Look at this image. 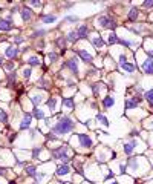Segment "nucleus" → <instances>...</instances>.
<instances>
[{
  "label": "nucleus",
  "instance_id": "nucleus-1",
  "mask_svg": "<svg viewBox=\"0 0 153 184\" xmlns=\"http://www.w3.org/2000/svg\"><path fill=\"white\" fill-rule=\"evenodd\" d=\"M75 127V121L69 117V115H63L60 117V120L51 127V132L55 134L57 137H63V135H67L69 132H72Z\"/></svg>",
  "mask_w": 153,
  "mask_h": 184
},
{
  "label": "nucleus",
  "instance_id": "nucleus-2",
  "mask_svg": "<svg viewBox=\"0 0 153 184\" xmlns=\"http://www.w3.org/2000/svg\"><path fill=\"white\" fill-rule=\"evenodd\" d=\"M67 152H69V146H66V144H61V146H58V147H54V149H51L52 158L60 160L63 164H69V161H70V157H69Z\"/></svg>",
  "mask_w": 153,
  "mask_h": 184
},
{
  "label": "nucleus",
  "instance_id": "nucleus-3",
  "mask_svg": "<svg viewBox=\"0 0 153 184\" xmlns=\"http://www.w3.org/2000/svg\"><path fill=\"white\" fill-rule=\"evenodd\" d=\"M97 26L98 28H107V29L113 31L117 28V22H115L110 16H100L97 19Z\"/></svg>",
  "mask_w": 153,
  "mask_h": 184
},
{
  "label": "nucleus",
  "instance_id": "nucleus-4",
  "mask_svg": "<svg viewBox=\"0 0 153 184\" xmlns=\"http://www.w3.org/2000/svg\"><path fill=\"white\" fill-rule=\"evenodd\" d=\"M76 140H78L80 146L84 147V149H90V147L93 146V141L87 134H76Z\"/></svg>",
  "mask_w": 153,
  "mask_h": 184
},
{
  "label": "nucleus",
  "instance_id": "nucleus-5",
  "mask_svg": "<svg viewBox=\"0 0 153 184\" xmlns=\"http://www.w3.org/2000/svg\"><path fill=\"white\" fill-rule=\"evenodd\" d=\"M142 101V98L139 97V95H135V97H129V98H126V103H124V107H126V110H132V109H136L138 107V104Z\"/></svg>",
  "mask_w": 153,
  "mask_h": 184
},
{
  "label": "nucleus",
  "instance_id": "nucleus-6",
  "mask_svg": "<svg viewBox=\"0 0 153 184\" xmlns=\"http://www.w3.org/2000/svg\"><path fill=\"white\" fill-rule=\"evenodd\" d=\"M14 22H12V19L9 17V19H0V31L2 32H8V31H12L14 29Z\"/></svg>",
  "mask_w": 153,
  "mask_h": 184
},
{
  "label": "nucleus",
  "instance_id": "nucleus-7",
  "mask_svg": "<svg viewBox=\"0 0 153 184\" xmlns=\"http://www.w3.org/2000/svg\"><path fill=\"white\" fill-rule=\"evenodd\" d=\"M73 51L84 63H92L93 61V57H92V54H89V51H86V49H73Z\"/></svg>",
  "mask_w": 153,
  "mask_h": 184
},
{
  "label": "nucleus",
  "instance_id": "nucleus-8",
  "mask_svg": "<svg viewBox=\"0 0 153 184\" xmlns=\"http://www.w3.org/2000/svg\"><path fill=\"white\" fill-rule=\"evenodd\" d=\"M64 66H66V68H69V69L75 74V75H78V74H80L78 60H76V58H69V60H66V61H64Z\"/></svg>",
  "mask_w": 153,
  "mask_h": 184
},
{
  "label": "nucleus",
  "instance_id": "nucleus-9",
  "mask_svg": "<svg viewBox=\"0 0 153 184\" xmlns=\"http://www.w3.org/2000/svg\"><path fill=\"white\" fill-rule=\"evenodd\" d=\"M138 147V140H130L129 143H124V147H123V151L126 155H132L135 152V149Z\"/></svg>",
  "mask_w": 153,
  "mask_h": 184
},
{
  "label": "nucleus",
  "instance_id": "nucleus-10",
  "mask_svg": "<svg viewBox=\"0 0 153 184\" xmlns=\"http://www.w3.org/2000/svg\"><path fill=\"white\" fill-rule=\"evenodd\" d=\"M31 121H32V114L25 112V114H23V118H22V121H20V129H22V130L29 129V127H31Z\"/></svg>",
  "mask_w": 153,
  "mask_h": 184
},
{
  "label": "nucleus",
  "instance_id": "nucleus-11",
  "mask_svg": "<svg viewBox=\"0 0 153 184\" xmlns=\"http://www.w3.org/2000/svg\"><path fill=\"white\" fill-rule=\"evenodd\" d=\"M75 32H76V35H78V39H86V37H89L90 29H89L87 25H80L78 28H76Z\"/></svg>",
  "mask_w": 153,
  "mask_h": 184
},
{
  "label": "nucleus",
  "instance_id": "nucleus-12",
  "mask_svg": "<svg viewBox=\"0 0 153 184\" xmlns=\"http://www.w3.org/2000/svg\"><path fill=\"white\" fill-rule=\"evenodd\" d=\"M142 71L145 74H148V75H153V60L150 57L142 61Z\"/></svg>",
  "mask_w": 153,
  "mask_h": 184
},
{
  "label": "nucleus",
  "instance_id": "nucleus-13",
  "mask_svg": "<svg viewBox=\"0 0 153 184\" xmlns=\"http://www.w3.org/2000/svg\"><path fill=\"white\" fill-rule=\"evenodd\" d=\"M141 160H142V158H130V160L127 161V166L132 169V172H138V170H139V167H141Z\"/></svg>",
  "mask_w": 153,
  "mask_h": 184
},
{
  "label": "nucleus",
  "instance_id": "nucleus-14",
  "mask_svg": "<svg viewBox=\"0 0 153 184\" xmlns=\"http://www.w3.org/2000/svg\"><path fill=\"white\" fill-rule=\"evenodd\" d=\"M20 16H22V20L26 23V22H29V20L32 19V11H31L28 6H25V8L20 9Z\"/></svg>",
  "mask_w": 153,
  "mask_h": 184
},
{
  "label": "nucleus",
  "instance_id": "nucleus-15",
  "mask_svg": "<svg viewBox=\"0 0 153 184\" xmlns=\"http://www.w3.org/2000/svg\"><path fill=\"white\" fill-rule=\"evenodd\" d=\"M90 40H92V45H93V46H95L97 49H101V48H104V46H106L104 40L101 39L100 35H93V37H92Z\"/></svg>",
  "mask_w": 153,
  "mask_h": 184
},
{
  "label": "nucleus",
  "instance_id": "nucleus-16",
  "mask_svg": "<svg viewBox=\"0 0 153 184\" xmlns=\"http://www.w3.org/2000/svg\"><path fill=\"white\" fill-rule=\"evenodd\" d=\"M5 55H6L8 58H15V57L19 55V49H17L15 46H6Z\"/></svg>",
  "mask_w": 153,
  "mask_h": 184
},
{
  "label": "nucleus",
  "instance_id": "nucleus-17",
  "mask_svg": "<svg viewBox=\"0 0 153 184\" xmlns=\"http://www.w3.org/2000/svg\"><path fill=\"white\" fill-rule=\"evenodd\" d=\"M70 173V167L69 164H61L57 167V176H64V175H69Z\"/></svg>",
  "mask_w": 153,
  "mask_h": 184
},
{
  "label": "nucleus",
  "instance_id": "nucleus-18",
  "mask_svg": "<svg viewBox=\"0 0 153 184\" xmlns=\"http://www.w3.org/2000/svg\"><path fill=\"white\" fill-rule=\"evenodd\" d=\"M40 20L43 22V23H54L55 20H57V16L55 14H40Z\"/></svg>",
  "mask_w": 153,
  "mask_h": 184
},
{
  "label": "nucleus",
  "instance_id": "nucleus-19",
  "mask_svg": "<svg viewBox=\"0 0 153 184\" xmlns=\"http://www.w3.org/2000/svg\"><path fill=\"white\" fill-rule=\"evenodd\" d=\"M138 17H139V9L138 8H130V11L127 12V19L130 22H136Z\"/></svg>",
  "mask_w": 153,
  "mask_h": 184
},
{
  "label": "nucleus",
  "instance_id": "nucleus-20",
  "mask_svg": "<svg viewBox=\"0 0 153 184\" xmlns=\"http://www.w3.org/2000/svg\"><path fill=\"white\" fill-rule=\"evenodd\" d=\"M120 66H121V69H123V71H126L127 74H133V72H135V69H136V68H135L132 63H129V61H124V63H121Z\"/></svg>",
  "mask_w": 153,
  "mask_h": 184
},
{
  "label": "nucleus",
  "instance_id": "nucleus-21",
  "mask_svg": "<svg viewBox=\"0 0 153 184\" xmlns=\"http://www.w3.org/2000/svg\"><path fill=\"white\" fill-rule=\"evenodd\" d=\"M31 101H32V104L35 107H38V104H42V101H43V95L42 94H34L31 97Z\"/></svg>",
  "mask_w": 153,
  "mask_h": 184
},
{
  "label": "nucleus",
  "instance_id": "nucleus-22",
  "mask_svg": "<svg viewBox=\"0 0 153 184\" xmlns=\"http://www.w3.org/2000/svg\"><path fill=\"white\" fill-rule=\"evenodd\" d=\"M48 107H49V110H51V114L55 112V109H57V97H51V98L48 100Z\"/></svg>",
  "mask_w": 153,
  "mask_h": 184
},
{
  "label": "nucleus",
  "instance_id": "nucleus-23",
  "mask_svg": "<svg viewBox=\"0 0 153 184\" xmlns=\"http://www.w3.org/2000/svg\"><path fill=\"white\" fill-rule=\"evenodd\" d=\"M66 40H67L69 43H76L80 39H78V35H76V32H75V31H70V32L67 34V37H66Z\"/></svg>",
  "mask_w": 153,
  "mask_h": 184
},
{
  "label": "nucleus",
  "instance_id": "nucleus-24",
  "mask_svg": "<svg viewBox=\"0 0 153 184\" xmlns=\"http://www.w3.org/2000/svg\"><path fill=\"white\" fill-rule=\"evenodd\" d=\"M26 61H28L29 66H42V60L38 58V57H35V55L34 57H29Z\"/></svg>",
  "mask_w": 153,
  "mask_h": 184
},
{
  "label": "nucleus",
  "instance_id": "nucleus-25",
  "mask_svg": "<svg viewBox=\"0 0 153 184\" xmlns=\"http://www.w3.org/2000/svg\"><path fill=\"white\" fill-rule=\"evenodd\" d=\"M113 104H115V98H113V97H104V98H103V106H104L106 109L112 107Z\"/></svg>",
  "mask_w": 153,
  "mask_h": 184
},
{
  "label": "nucleus",
  "instance_id": "nucleus-26",
  "mask_svg": "<svg viewBox=\"0 0 153 184\" xmlns=\"http://www.w3.org/2000/svg\"><path fill=\"white\" fill-rule=\"evenodd\" d=\"M32 115L37 118V120H45V112L42 109H38V107H34V110H32Z\"/></svg>",
  "mask_w": 153,
  "mask_h": 184
},
{
  "label": "nucleus",
  "instance_id": "nucleus-27",
  "mask_svg": "<svg viewBox=\"0 0 153 184\" xmlns=\"http://www.w3.org/2000/svg\"><path fill=\"white\" fill-rule=\"evenodd\" d=\"M25 173H26L28 176H32V178H34V176L37 175V167H35V166H26V167H25Z\"/></svg>",
  "mask_w": 153,
  "mask_h": 184
},
{
  "label": "nucleus",
  "instance_id": "nucleus-28",
  "mask_svg": "<svg viewBox=\"0 0 153 184\" xmlns=\"http://www.w3.org/2000/svg\"><path fill=\"white\" fill-rule=\"evenodd\" d=\"M107 42H109V45H117V43H120V37L115 34V32H110Z\"/></svg>",
  "mask_w": 153,
  "mask_h": 184
},
{
  "label": "nucleus",
  "instance_id": "nucleus-29",
  "mask_svg": "<svg viewBox=\"0 0 153 184\" xmlns=\"http://www.w3.org/2000/svg\"><path fill=\"white\" fill-rule=\"evenodd\" d=\"M43 152V147H34V151H32V160H40V154Z\"/></svg>",
  "mask_w": 153,
  "mask_h": 184
},
{
  "label": "nucleus",
  "instance_id": "nucleus-30",
  "mask_svg": "<svg viewBox=\"0 0 153 184\" xmlns=\"http://www.w3.org/2000/svg\"><path fill=\"white\" fill-rule=\"evenodd\" d=\"M144 98H145V100L148 101V104L153 107V88H151V89H148V91L144 94Z\"/></svg>",
  "mask_w": 153,
  "mask_h": 184
},
{
  "label": "nucleus",
  "instance_id": "nucleus-31",
  "mask_svg": "<svg viewBox=\"0 0 153 184\" xmlns=\"http://www.w3.org/2000/svg\"><path fill=\"white\" fill-rule=\"evenodd\" d=\"M15 80H17L15 72H9V74H8V86H9V88H12V85L15 83Z\"/></svg>",
  "mask_w": 153,
  "mask_h": 184
},
{
  "label": "nucleus",
  "instance_id": "nucleus-32",
  "mask_svg": "<svg viewBox=\"0 0 153 184\" xmlns=\"http://www.w3.org/2000/svg\"><path fill=\"white\" fill-rule=\"evenodd\" d=\"M101 86H103V85H100V83H95V85H92V86H90V88H92V92H93V95H95V97H98V95H100Z\"/></svg>",
  "mask_w": 153,
  "mask_h": 184
},
{
  "label": "nucleus",
  "instance_id": "nucleus-33",
  "mask_svg": "<svg viewBox=\"0 0 153 184\" xmlns=\"http://www.w3.org/2000/svg\"><path fill=\"white\" fill-rule=\"evenodd\" d=\"M97 120H98L103 126H109V120H107L103 114H97Z\"/></svg>",
  "mask_w": 153,
  "mask_h": 184
},
{
  "label": "nucleus",
  "instance_id": "nucleus-34",
  "mask_svg": "<svg viewBox=\"0 0 153 184\" xmlns=\"http://www.w3.org/2000/svg\"><path fill=\"white\" fill-rule=\"evenodd\" d=\"M0 123H2V124H6L8 123V114H6V110H0Z\"/></svg>",
  "mask_w": 153,
  "mask_h": 184
},
{
  "label": "nucleus",
  "instance_id": "nucleus-35",
  "mask_svg": "<svg viewBox=\"0 0 153 184\" xmlns=\"http://www.w3.org/2000/svg\"><path fill=\"white\" fill-rule=\"evenodd\" d=\"M43 35H46V31L45 29H38V31H35L31 35V39H38V37H43Z\"/></svg>",
  "mask_w": 153,
  "mask_h": 184
},
{
  "label": "nucleus",
  "instance_id": "nucleus-36",
  "mask_svg": "<svg viewBox=\"0 0 153 184\" xmlns=\"http://www.w3.org/2000/svg\"><path fill=\"white\" fill-rule=\"evenodd\" d=\"M63 107L72 109V107H73V100H72V98H64V100H63Z\"/></svg>",
  "mask_w": 153,
  "mask_h": 184
},
{
  "label": "nucleus",
  "instance_id": "nucleus-37",
  "mask_svg": "<svg viewBox=\"0 0 153 184\" xmlns=\"http://www.w3.org/2000/svg\"><path fill=\"white\" fill-rule=\"evenodd\" d=\"M48 58H49V61H51V63H55V61L58 60V54L52 51V52H49V54H48Z\"/></svg>",
  "mask_w": 153,
  "mask_h": 184
},
{
  "label": "nucleus",
  "instance_id": "nucleus-38",
  "mask_svg": "<svg viewBox=\"0 0 153 184\" xmlns=\"http://www.w3.org/2000/svg\"><path fill=\"white\" fill-rule=\"evenodd\" d=\"M31 75H32V69L31 68H25L23 69V77L28 80V78H31Z\"/></svg>",
  "mask_w": 153,
  "mask_h": 184
},
{
  "label": "nucleus",
  "instance_id": "nucleus-39",
  "mask_svg": "<svg viewBox=\"0 0 153 184\" xmlns=\"http://www.w3.org/2000/svg\"><path fill=\"white\" fill-rule=\"evenodd\" d=\"M28 5H29V6H35V8H42L43 3H42V2H37V0H32V2H29Z\"/></svg>",
  "mask_w": 153,
  "mask_h": 184
},
{
  "label": "nucleus",
  "instance_id": "nucleus-40",
  "mask_svg": "<svg viewBox=\"0 0 153 184\" xmlns=\"http://www.w3.org/2000/svg\"><path fill=\"white\" fill-rule=\"evenodd\" d=\"M64 22H78V17H75V16H66L64 17Z\"/></svg>",
  "mask_w": 153,
  "mask_h": 184
},
{
  "label": "nucleus",
  "instance_id": "nucleus-41",
  "mask_svg": "<svg viewBox=\"0 0 153 184\" xmlns=\"http://www.w3.org/2000/svg\"><path fill=\"white\" fill-rule=\"evenodd\" d=\"M23 42H25V39H23V37H20V35L14 37V43H15V45H20V43H23Z\"/></svg>",
  "mask_w": 153,
  "mask_h": 184
},
{
  "label": "nucleus",
  "instance_id": "nucleus-42",
  "mask_svg": "<svg viewBox=\"0 0 153 184\" xmlns=\"http://www.w3.org/2000/svg\"><path fill=\"white\" fill-rule=\"evenodd\" d=\"M3 68H5V69H8V71H11V69H14V68H15V64H14V63H5V64H3Z\"/></svg>",
  "mask_w": 153,
  "mask_h": 184
},
{
  "label": "nucleus",
  "instance_id": "nucleus-43",
  "mask_svg": "<svg viewBox=\"0 0 153 184\" xmlns=\"http://www.w3.org/2000/svg\"><path fill=\"white\" fill-rule=\"evenodd\" d=\"M142 6L144 8H153V0H147V2H144Z\"/></svg>",
  "mask_w": 153,
  "mask_h": 184
},
{
  "label": "nucleus",
  "instance_id": "nucleus-44",
  "mask_svg": "<svg viewBox=\"0 0 153 184\" xmlns=\"http://www.w3.org/2000/svg\"><path fill=\"white\" fill-rule=\"evenodd\" d=\"M20 11V6L19 5H15V6H12V9H11V14H17Z\"/></svg>",
  "mask_w": 153,
  "mask_h": 184
},
{
  "label": "nucleus",
  "instance_id": "nucleus-45",
  "mask_svg": "<svg viewBox=\"0 0 153 184\" xmlns=\"http://www.w3.org/2000/svg\"><path fill=\"white\" fill-rule=\"evenodd\" d=\"M126 164H120V170H121V173H126Z\"/></svg>",
  "mask_w": 153,
  "mask_h": 184
},
{
  "label": "nucleus",
  "instance_id": "nucleus-46",
  "mask_svg": "<svg viewBox=\"0 0 153 184\" xmlns=\"http://www.w3.org/2000/svg\"><path fill=\"white\" fill-rule=\"evenodd\" d=\"M15 138H17V134H11V137H9V141L12 143V141H14Z\"/></svg>",
  "mask_w": 153,
  "mask_h": 184
},
{
  "label": "nucleus",
  "instance_id": "nucleus-47",
  "mask_svg": "<svg viewBox=\"0 0 153 184\" xmlns=\"http://www.w3.org/2000/svg\"><path fill=\"white\" fill-rule=\"evenodd\" d=\"M147 123H150V124H145V126L150 127V129H153V120H150V121H147Z\"/></svg>",
  "mask_w": 153,
  "mask_h": 184
},
{
  "label": "nucleus",
  "instance_id": "nucleus-48",
  "mask_svg": "<svg viewBox=\"0 0 153 184\" xmlns=\"http://www.w3.org/2000/svg\"><path fill=\"white\" fill-rule=\"evenodd\" d=\"M5 64V60H3V57H0V66H3Z\"/></svg>",
  "mask_w": 153,
  "mask_h": 184
},
{
  "label": "nucleus",
  "instance_id": "nucleus-49",
  "mask_svg": "<svg viewBox=\"0 0 153 184\" xmlns=\"http://www.w3.org/2000/svg\"><path fill=\"white\" fill-rule=\"evenodd\" d=\"M73 6V3H67V5H64V8H72Z\"/></svg>",
  "mask_w": 153,
  "mask_h": 184
},
{
  "label": "nucleus",
  "instance_id": "nucleus-50",
  "mask_svg": "<svg viewBox=\"0 0 153 184\" xmlns=\"http://www.w3.org/2000/svg\"><path fill=\"white\" fill-rule=\"evenodd\" d=\"M110 184H118V182H117V181H112V182H110Z\"/></svg>",
  "mask_w": 153,
  "mask_h": 184
}]
</instances>
